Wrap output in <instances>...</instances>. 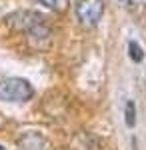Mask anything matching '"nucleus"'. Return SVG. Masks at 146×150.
I'll use <instances>...</instances> for the list:
<instances>
[{"label":"nucleus","mask_w":146,"mask_h":150,"mask_svg":"<svg viewBox=\"0 0 146 150\" xmlns=\"http://www.w3.org/2000/svg\"><path fill=\"white\" fill-rule=\"evenodd\" d=\"M34 94L32 84L24 78H4L0 80V100L6 102H26Z\"/></svg>","instance_id":"obj_1"},{"label":"nucleus","mask_w":146,"mask_h":150,"mask_svg":"<svg viewBox=\"0 0 146 150\" xmlns=\"http://www.w3.org/2000/svg\"><path fill=\"white\" fill-rule=\"evenodd\" d=\"M10 20H14V26L16 28H20L24 30L26 34L34 38V40H38V38H48L50 36V30L46 28L44 24V18L40 16V14H36V12H18L16 16H12Z\"/></svg>","instance_id":"obj_2"},{"label":"nucleus","mask_w":146,"mask_h":150,"mask_svg":"<svg viewBox=\"0 0 146 150\" xmlns=\"http://www.w3.org/2000/svg\"><path fill=\"white\" fill-rule=\"evenodd\" d=\"M104 14V0H80L76 6V16L82 26H96Z\"/></svg>","instance_id":"obj_3"},{"label":"nucleus","mask_w":146,"mask_h":150,"mask_svg":"<svg viewBox=\"0 0 146 150\" xmlns=\"http://www.w3.org/2000/svg\"><path fill=\"white\" fill-rule=\"evenodd\" d=\"M42 138L40 134H34V132H28V134H24L22 138L18 140V144H20V150H46V142H40L38 146H36V142Z\"/></svg>","instance_id":"obj_4"},{"label":"nucleus","mask_w":146,"mask_h":150,"mask_svg":"<svg viewBox=\"0 0 146 150\" xmlns=\"http://www.w3.org/2000/svg\"><path fill=\"white\" fill-rule=\"evenodd\" d=\"M36 2L44 4L46 8H50L54 12H64L68 8V0H36Z\"/></svg>","instance_id":"obj_5"},{"label":"nucleus","mask_w":146,"mask_h":150,"mask_svg":"<svg viewBox=\"0 0 146 150\" xmlns=\"http://www.w3.org/2000/svg\"><path fill=\"white\" fill-rule=\"evenodd\" d=\"M128 52H130V58H132L134 62H142V60H144V52H142L140 44H138V42H134V40L128 44Z\"/></svg>","instance_id":"obj_6"},{"label":"nucleus","mask_w":146,"mask_h":150,"mask_svg":"<svg viewBox=\"0 0 146 150\" xmlns=\"http://www.w3.org/2000/svg\"><path fill=\"white\" fill-rule=\"evenodd\" d=\"M126 124L132 128L136 124V106L132 100H128L126 102Z\"/></svg>","instance_id":"obj_7"},{"label":"nucleus","mask_w":146,"mask_h":150,"mask_svg":"<svg viewBox=\"0 0 146 150\" xmlns=\"http://www.w3.org/2000/svg\"><path fill=\"white\" fill-rule=\"evenodd\" d=\"M0 150H4V148H2V146H0Z\"/></svg>","instance_id":"obj_8"}]
</instances>
